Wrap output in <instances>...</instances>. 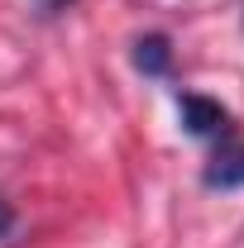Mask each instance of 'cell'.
<instances>
[{
    "mask_svg": "<svg viewBox=\"0 0 244 248\" xmlns=\"http://www.w3.org/2000/svg\"><path fill=\"white\" fill-rule=\"evenodd\" d=\"M10 229H15V210H10V205H5V201H0V239H5V234H10Z\"/></svg>",
    "mask_w": 244,
    "mask_h": 248,
    "instance_id": "obj_4",
    "label": "cell"
},
{
    "mask_svg": "<svg viewBox=\"0 0 244 248\" xmlns=\"http://www.w3.org/2000/svg\"><path fill=\"white\" fill-rule=\"evenodd\" d=\"M34 5H38V10H43V15H53V10H67V5H72V0H34Z\"/></svg>",
    "mask_w": 244,
    "mask_h": 248,
    "instance_id": "obj_5",
    "label": "cell"
},
{
    "mask_svg": "<svg viewBox=\"0 0 244 248\" xmlns=\"http://www.w3.org/2000/svg\"><path fill=\"white\" fill-rule=\"evenodd\" d=\"M201 182L211 186V191L244 186V143H225V148L211 157V167H206V177H201Z\"/></svg>",
    "mask_w": 244,
    "mask_h": 248,
    "instance_id": "obj_2",
    "label": "cell"
},
{
    "mask_svg": "<svg viewBox=\"0 0 244 248\" xmlns=\"http://www.w3.org/2000/svg\"><path fill=\"white\" fill-rule=\"evenodd\" d=\"M134 67H139L144 77H168V67H173V48H168V38H163V33L139 38V43H134Z\"/></svg>",
    "mask_w": 244,
    "mask_h": 248,
    "instance_id": "obj_3",
    "label": "cell"
},
{
    "mask_svg": "<svg viewBox=\"0 0 244 248\" xmlns=\"http://www.w3.org/2000/svg\"><path fill=\"white\" fill-rule=\"evenodd\" d=\"M177 110H182V129L196 134V139H225L230 134V115L206 95H182Z\"/></svg>",
    "mask_w": 244,
    "mask_h": 248,
    "instance_id": "obj_1",
    "label": "cell"
}]
</instances>
